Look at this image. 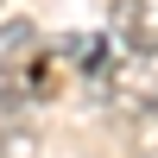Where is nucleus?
I'll return each mask as SVG.
<instances>
[{
  "label": "nucleus",
  "instance_id": "2",
  "mask_svg": "<svg viewBox=\"0 0 158 158\" xmlns=\"http://www.w3.org/2000/svg\"><path fill=\"white\" fill-rule=\"evenodd\" d=\"M0 158H32V133H19V139L6 133V139H0Z\"/></svg>",
  "mask_w": 158,
  "mask_h": 158
},
{
  "label": "nucleus",
  "instance_id": "1",
  "mask_svg": "<svg viewBox=\"0 0 158 158\" xmlns=\"http://www.w3.org/2000/svg\"><path fill=\"white\" fill-rule=\"evenodd\" d=\"M108 38H114V44H127L133 57H152V51H158L152 6H146V0H114V13H108Z\"/></svg>",
  "mask_w": 158,
  "mask_h": 158
}]
</instances>
